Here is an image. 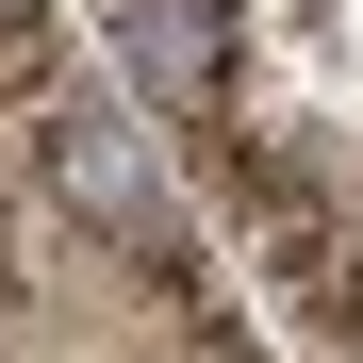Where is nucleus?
<instances>
[{"mask_svg":"<svg viewBox=\"0 0 363 363\" xmlns=\"http://www.w3.org/2000/svg\"><path fill=\"white\" fill-rule=\"evenodd\" d=\"M133 67L165 116H231V0H133Z\"/></svg>","mask_w":363,"mask_h":363,"instance_id":"1","label":"nucleus"},{"mask_svg":"<svg viewBox=\"0 0 363 363\" xmlns=\"http://www.w3.org/2000/svg\"><path fill=\"white\" fill-rule=\"evenodd\" d=\"M50 182H67L83 215H116V231H149V165H133V133H99V116H67V133H50Z\"/></svg>","mask_w":363,"mask_h":363,"instance_id":"2","label":"nucleus"},{"mask_svg":"<svg viewBox=\"0 0 363 363\" xmlns=\"http://www.w3.org/2000/svg\"><path fill=\"white\" fill-rule=\"evenodd\" d=\"M0 297H17V231H0Z\"/></svg>","mask_w":363,"mask_h":363,"instance_id":"3","label":"nucleus"},{"mask_svg":"<svg viewBox=\"0 0 363 363\" xmlns=\"http://www.w3.org/2000/svg\"><path fill=\"white\" fill-rule=\"evenodd\" d=\"M0 17H33V0H0Z\"/></svg>","mask_w":363,"mask_h":363,"instance_id":"4","label":"nucleus"}]
</instances>
